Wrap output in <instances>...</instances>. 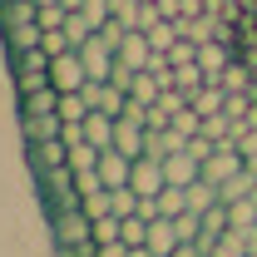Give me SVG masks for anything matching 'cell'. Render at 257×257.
I'll return each mask as SVG.
<instances>
[{"label": "cell", "mask_w": 257, "mask_h": 257, "mask_svg": "<svg viewBox=\"0 0 257 257\" xmlns=\"http://www.w3.org/2000/svg\"><path fill=\"white\" fill-rule=\"evenodd\" d=\"M50 237H55V247H94V218L84 208L50 213Z\"/></svg>", "instance_id": "1"}, {"label": "cell", "mask_w": 257, "mask_h": 257, "mask_svg": "<svg viewBox=\"0 0 257 257\" xmlns=\"http://www.w3.org/2000/svg\"><path fill=\"white\" fill-rule=\"evenodd\" d=\"M35 188L45 198V213H64V208H79V183H74V168H55V173H40Z\"/></svg>", "instance_id": "2"}, {"label": "cell", "mask_w": 257, "mask_h": 257, "mask_svg": "<svg viewBox=\"0 0 257 257\" xmlns=\"http://www.w3.org/2000/svg\"><path fill=\"white\" fill-rule=\"evenodd\" d=\"M10 69H15V89H20V94H35V89L50 84V55H45V50L10 55Z\"/></svg>", "instance_id": "3"}, {"label": "cell", "mask_w": 257, "mask_h": 257, "mask_svg": "<svg viewBox=\"0 0 257 257\" xmlns=\"http://www.w3.org/2000/svg\"><path fill=\"white\" fill-rule=\"evenodd\" d=\"M50 84H55L60 94H79V89L89 84V69H84V60H79V50L50 60Z\"/></svg>", "instance_id": "4"}, {"label": "cell", "mask_w": 257, "mask_h": 257, "mask_svg": "<svg viewBox=\"0 0 257 257\" xmlns=\"http://www.w3.org/2000/svg\"><path fill=\"white\" fill-rule=\"evenodd\" d=\"M242 168H247L242 149H237V144H218V149L203 159V178H208V183H227V178H237Z\"/></svg>", "instance_id": "5"}, {"label": "cell", "mask_w": 257, "mask_h": 257, "mask_svg": "<svg viewBox=\"0 0 257 257\" xmlns=\"http://www.w3.org/2000/svg\"><path fill=\"white\" fill-rule=\"evenodd\" d=\"M79 60H84V69H89V79H109V74H114V64H119V55H114V45L94 30L84 45H79Z\"/></svg>", "instance_id": "6"}, {"label": "cell", "mask_w": 257, "mask_h": 257, "mask_svg": "<svg viewBox=\"0 0 257 257\" xmlns=\"http://www.w3.org/2000/svg\"><path fill=\"white\" fill-rule=\"evenodd\" d=\"M30 154V173H55V168H69V144L64 139H45V144H25Z\"/></svg>", "instance_id": "7"}, {"label": "cell", "mask_w": 257, "mask_h": 257, "mask_svg": "<svg viewBox=\"0 0 257 257\" xmlns=\"http://www.w3.org/2000/svg\"><path fill=\"white\" fill-rule=\"evenodd\" d=\"M128 188L139 193V198H159V193L168 188L163 159H134V178H128Z\"/></svg>", "instance_id": "8"}, {"label": "cell", "mask_w": 257, "mask_h": 257, "mask_svg": "<svg viewBox=\"0 0 257 257\" xmlns=\"http://www.w3.org/2000/svg\"><path fill=\"white\" fill-rule=\"evenodd\" d=\"M114 55H119V64H124V69H134V74H139V69H149V64H154V55H159V50L149 45V35H144V30H128L124 40H119V50H114Z\"/></svg>", "instance_id": "9"}, {"label": "cell", "mask_w": 257, "mask_h": 257, "mask_svg": "<svg viewBox=\"0 0 257 257\" xmlns=\"http://www.w3.org/2000/svg\"><path fill=\"white\" fill-rule=\"evenodd\" d=\"M128 178H134V159L119 154V149H104L99 154V183L104 188H128Z\"/></svg>", "instance_id": "10"}, {"label": "cell", "mask_w": 257, "mask_h": 257, "mask_svg": "<svg viewBox=\"0 0 257 257\" xmlns=\"http://www.w3.org/2000/svg\"><path fill=\"white\" fill-rule=\"evenodd\" d=\"M64 119L60 114H20V134H25V144H45V139H60Z\"/></svg>", "instance_id": "11"}, {"label": "cell", "mask_w": 257, "mask_h": 257, "mask_svg": "<svg viewBox=\"0 0 257 257\" xmlns=\"http://www.w3.org/2000/svg\"><path fill=\"white\" fill-rule=\"evenodd\" d=\"M144 144H149V124L119 119V128H114V149H119V154H128V159H144Z\"/></svg>", "instance_id": "12"}, {"label": "cell", "mask_w": 257, "mask_h": 257, "mask_svg": "<svg viewBox=\"0 0 257 257\" xmlns=\"http://www.w3.org/2000/svg\"><path fill=\"white\" fill-rule=\"evenodd\" d=\"M198 64H203V74L218 84V79H223V69L232 64V55H227V40H208V45H198Z\"/></svg>", "instance_id": "13"}, {"label": "cell", "mask_w": 257, "mask_h": 257, "mask_svg": "<svg viewBox=\"0 0 257 257\" xmlns=\"http://www.w3.org/2000/svg\"><path fill=\"white\" fill-rule=\"evenodd\" d=\"M35 20H40V5H35V0H0V30L35 25Z\"/></svg>", "instance_id": "14"}, {"label": "cell", "mask_w": 257, "mask_h": 257, "mask_svg": "<svg viewBox=\"0 0 257 257\" xmlns=\"http://www.w3.org/2000/svg\"><path fill=\"white\" fill-rule=\"evenodd\" d=\"M149 247H154L159 257H173L178 247H183V242H178V227H173V218H154V223H149Z\"/></svg>", "instance_id": "15"}, {"label": "cell", "mask_w": 257, "mask_h": 257, "mask_svg": "<svg viewBox=\"0 0 257 257\" xmlns=\"http://www.w3.org/2000/svg\"><path fill=\"white\" fill-rule=\"evenodd\" d=\"M114 128H119V119H114V114H89V119H84V139H89V144H94V149H114Z\"/></svg>", "instance_id": "16"}, {"label": "cell", "mask_w": 257, "mask_h": 257, "mask_svg": "<svg viewBox=\"0 0 257 257\" xmlns=\"http://www.w3.org/2000/svg\"><path fill=\"white\" fill-rule=\"evenodd\" d=\"M188 104L198 109V114H203V119H213V114H223V109H227V89L208 79V84H203V89H198V94H193Z\"/></svg>", "instance_id": "17"}, {"label": "cell", "mask_w": 257, "mask_h": 257, "mask_svg": "<svg viewBox=\"0 0 257 257\" xmlns=\"http://www.w3.org/2000/svg\"><path fill=\"white\" fill-rule=\"evenodd\" d=\"M183 198H188V213H198V218H203L208 208H218V203H223V198H218V183H208V178L188 183V188H183Z\"/></svg>", "instance_id": "18"}, {"label": "cell", "mask_w": 257, "mask_h": 257, "mask_svg": "<svg viewBox=\"0 0 257 257\" xmlns=\"http://www.w3.org/2000/svg\"><path fill=\"white\" fill-rule=\"evenodd\" d=\"M40 40H45L40 20H35V25H15V30H5V50H10V55H25V50H40Z\"/></svg>", "instance_id": "19"}, {"label": "cell", "mask_w": 257, "mask_h": 257, "mask_svg": "<svg viewBox=\"0 0 257 257\" xmlns=\"http://www.w3.org/2000/svg\"><path fill=\"white\" fill-rule=\"evenodd\" d=\"M252 193H257V173L252 168H242L237 178L218 183V198H223V203H242V198H252Z\"/></svg>", "instance_id": "20"}, {"label": "cell", "mask_w": 257, "mask_h": 257, "mask_svg": "<svg viewBox=\"0 0 257 257\" xmlns=\"http://www.w3.org/2000/svg\"><path fill=\"white\" fill-rule=\"evenodd\" d=\"M55 109H60V89L55 84H45L35 94H20V114H55Z\"/></svg>", "instance_id": "21"}, {"label": "cell", "mask_w": 257, "mask_h": 257, "mask_svg": "<svg viewBox=\"0 0 257 257\" xmlns=\"http://www.w3.org/2000/svg\"><path fill=\"white\" fill-rule=\"evenodd\" d=\"M55 114H60L64 124H84L94 109H89V99H84V94H60V109H55Z\"/></svg>", "instance_id": "22"}, {"label": "cell", "mask_w": 257, "mask_h": 257, "mask_svg": "<svg viewBox=\"0 0 257 257\" xmlns=\"http://www.w3.org/2000/svg\"><path fill=\"white\" fill-rule=\"evenodd\" d=\"M218 84H223L227 94H252V79H247V64H237V60H232V64L223 69V79H218Z\"/></svg>", "instance_id": "23"}, {"label": "cell", "mask_w": 257, "mask_h": 257, "mask_svg": "<svg viewBox=\"0 0 257 257\" xmlns=\"http://www.w3.org/2000/svg\"><path fill=\"white\" fill-rule=\"evenodd\" d=\"M79 15L89 20V30H104V25L114 20V0H84V5H79Z\"/></svg>", "instance_id": "24"}, {"label": "cell", "mask_w": 257, "mask_h": 257, "mask_svg": "<svg viewBox=\"0 0 257 257\" xmlns=\"http://www.w3.org/2000/svg\"><path fill=\"white\" fill-rule=\"evenodd\" d=\"M208 257H252V252H247V237L232 227V232H223V237H218V247H213Z\"/></svg>", "instance_id": "25"}, {"label": "cell", "mask_w": 257, "mask_h": 257, "mask_svg": "<svg viewBox=\"0 0 257 257\" xmlns=\"http://www.w3.org/2000/svg\"><path fill=\"white\" fill-rule=\"evenodd\" d=\"M227 218H232V227H237V232H247V227H257V203H252V198L227 203Z\"/></svg>", "instance_id": "26"}, {"label": "cell", "mask_w": 257, "mask_h": 257, "mask_svg": "<svg viewBox=\"0 0 257 257\" xmlns=\"http://www.w3.org/2000/svg\"><path fill=\"white\" fill-rule=\"evenodd\" d=\"M109 208H114V218H134L139 213V193L134 188H109Z\"/></svg>", "instance_id": "27"}, {"label": "cell", "mask_w": 257, "mask_h": 257, "mask_svg": "<svg viewBox=\"0 0 257 257\" xmlns=\"http://www.w3.org/2000/svg\"><path fill=\"white\" fill-rule=\"evenodd\" d=\"M119 237H124L128 247H149V218H139V213L124 218V232H119Z\"/></svg>", "instance_id": "28"}, {"label": "cell", "mask_w": 257, "mask_h": 257, "mask_svg": "<svg viewBox=\"0 0 257 257\" xmlns=\"http://www.w3.org/2000/svg\"><path fill=\"white\" fill-rule=\"evenodd\" d=\"M124 218H94V242H124Z\"/></svg>", "instance_id": "29"}, {"label": "cell", "mask_w": 257, "mask_h": 257, "mask_svg": "<svg viewBox=\"0 0 257 257\" xmlns=\"http://www.w3.org/2000/svg\"><path fill=\"white\" fill-rule=\"evenodd\" d=\"M89 218H114V208H109V188H99V193H89L84 203H79Z\"/></svg>", "instance_id": "30"}, {"label": "cell", "mask_w": 257, "mask_h": 257, "mask_svg": "<svg viewBox=\"0 0 257 257\" xmlns=\"http://www.w3.org/2000/svg\"><path fill=\"white\" fill-rule=\"evenodd\" d=\"M64 20H69L64 5H40V30H64Z\"/></svg>", "instance_id": "31"}, {"label": "cell", "mask_w": 257, "mask_h": 257, "mask_svg": "<svg viewBox=\"0 0 257 257\" xmlns=\"http://www.w3.org/2000/svg\"><path fill=\"white\" fill-rule=\"evenodd\" d=\"M74 183H79V198H89V193L104 188V183H99V168H89V173H74Z\"/></svg>", "instance_id": "32"}, {"label": "cell", "mask_w": 257, "mask_h": 257, "mask_svg": "<svg viewBox=\"0 0 257 257\" xmlns=\"http://www.w3.org/2000/svg\"><path fill=\"white\" fill-rule=\"evenodd\" d=\"M94 257H128V242H94Z\"/></svg>", "instance_id": "33"}, {"label": "cell", "mask_w": 257, "mask_h": 257, "mask_svg": "<svg viewBox=\"0 0 257 257\" xmlns=\"http://www.w3.org/2000/svg\"><path fill=\"white\" fill-rule=\"evenodd\" d=\"M173 257H203V252H198L193 242H183V247H178V252H173Z\"/></svg>", "instance_id": "34"}, {"label": "cell", "mask_w": 257, "mask_h": 257, "mask_svg": "<svg viewBox=\"0 0 257 257\" xmlns=\"http://www.w3.org/2000/svg\"><path fill=\"white\" fill-rule=\"evenodd\" d=\"M35 5H60V0H35Z\"/></svg>", "instance_id": "35"}]
</instances>
